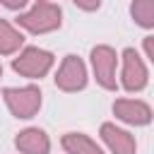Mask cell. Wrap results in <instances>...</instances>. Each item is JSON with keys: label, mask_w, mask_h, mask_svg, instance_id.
<instances>
[{"label": "cell", "mask_w": 154, "mask_h": 154, "mask_svg": "<svg viewBox=\"0 0 154 154\" xmlns=\"http://www.w3.org/2000/svg\"><path fill=\"white\" fill-rule=\"evenodd\" d=\"M19 154H51V137L41 128H24L14 137Z\"/></svg>", "instance_id": "cell-9"}, {"label": "cell", "mask_w": 154, "mask_h": 154, "mask_svg": "<svg viewBox=\"0 0 154 154\" xmlns=\"http://www.w3.org/2000/svg\"><path fill=\"white\" fill-rule=\"evenodd\" d=\"M60 144H63V149L67 152V154H106L89 135H84V132H65L63 135V140H60Z\"/></svg>", "instance_id": "cell-10"}, {"label": "cell", "mask_w": 154, "mask_h": 154, "mask_svg": "<svg viewBox=\"0 0 154 154\" xmlns=\"http://www.w3.org/2000/svg\"><path fill=\"white\" fill-rule=\"evenodd\" d=\"M89 82V72H87V65L79 55H65L63 63L58 65V72H55V87L60 91H82Z\"/></svg>", "instance_id": "cell-6"}, {"label": "cell", "mask_w": 154, "mask_h": 154, "mask_svg": "<svg viewBox=\"0 0 154 154\" xmlns=\"http://www.w3.org/2000/svg\"><path fill=\"white\" fill-rule=\"evenodd\" d=\"M118 60L120 55L116 53V48L106 46V43H99L91 48L89 53V63H91V72H94V79L101 89L106 91H116L118 89V79H116V70H118Z\"/></svg>", "instance_id": "cell-4"}, {"label": "cell", "mask_w": 154, "mask_h": 154, "mask_svg": "<svg viewBox=\"0 0 154 154\" xmlns=\"http://www.w3.org/2000/svg\"><path fill=\"white\" fill-rule=\"evenodd\" d=\"M130 17L142 29H154V0H132Z\"/></svg>", "instance_id": "cell-12"}, {"label": "cell", "mask_w": 154, "mask_h": 154, "mask_svg": "<svg viewBox=\"0 0 154 154\" xmlns=\"http://www.w3.org/2000/svg\"><path fill=\"white\" fill-rule=\"evenodd\" d=\"M142 51H144V55L149 58V63L154 65V34H149V36L142 38Z\"/></svg>", "instance_id": "cell-13"}, {"label": "cell", "mask_w": 154, "mask_h": 154, "mask_svg": "<svg viewBox=\"0 0 154 154\" xmlns=\"http://www.w3.org/2000/svg\"><path fill=\"white\" fill-rule=\"evenodd\" d=\"M0 77H2V65H0Z\"/></svg>", "instance_id": "cell-16"}, {"label": "cell", "mask_w": 154, "mask_h": 154, "mask_svg": "<svg viewBox=\"0 0 154 154\" xmlns=\"http://www.w3.org/2000/svg\"><path fill=\"white\" fill-rule=\"evenodd\" d=\"M46 2H55V0H46Z\"/></svg>", "instance_id": "cell-17"}, {"label": "cell", "mask_w": 154, "mask_h": 154, "mask_svg": "<svg viewBox=\"0 0 154 154\" xmlns=\"http://www.w3.org/2000/svg\"><path fill=\"white\" fill-rule=\"evenodd\" d=\"M79 10H84V12H94V10H99L101 7V0H72Z\"/></svg>", "instance_id": "cell-14"}, {"label": "cell", "mask_w": 154, "mask_h": 154, "mask_svg": "<svg viewBox=\"0 0 154 154\" xmlns=\"http://www.w3.org/2000/svg\"><path fill=\"white\" fill-rule=\"evenodd\" d=\"M17 24L24 31H29V34H51V31L60 29V24H63V10H60L58 2L38 0L26 12H19Z\"/></svg>", "instance_id": "cell-1"}, {"label": "cell", "mask_w": 154, "mask_h": 154, "mask_svg": "<svg viewBox=\"0 0 154 154\" xmlns=\"http://www.w3.org/2000/svg\"><path fill=\"white\" fill-rule=\"evenodd\" d=\"M2 101L10 108V113L19 120H29L38 113L41 108V89L36 84H24V87H5L2 89Z\"/></svg>", "instance_id": "cell-3"}, {"label": "cell", "mask_w": 154, "mask_h": 154, "mask_svg": "<svg viewBox=\"0 0 154 154\" xmlns=\"http://www.w3.org/2000/svg\"><path fill=\"white\" fill-rule=\"evenodd\" d=\"M0 2H2L7 10H17V12H19V10H24V7H26V2H29V0H0Z\"/></svg>", "instance_id": "cell-15"}, {"label": "cell", "mask_w": 154, "mask_h": 154, "mask_svg": "<svg viewBox=\"0 0 154 154\" xmlns=\"http://www.w3.org/2000/svg\"><path fill=\"white\" fill-rule=\"evenodd\" d=\"M113 116L125 123V125H135V128H142V125H149L154 113L149 108V103L140 101V99H116L113 101Z\"/></svg>", "instance_id": "cell-7"}, {"label": "cell", "mask_w": 154, "mask_h": 154, "mask_svg": "<svg viewBox=\"0 0 154 154\" xmlns=\"http://www.w3.org/2000/svg\"><path fill=\"white\" fill-rule=\"evenodd\" d=\"M120 63H123V67H120V84H123V89L130 91V94L142 91L147 87V82H149V72H147V65L140 58V53L135 48H125L120 53Z\"/></svg>", "instance_id": "cell-5"}, {"label": "cell", "mask_w": 154, "mask_h": 154, "mask_svg": "<svg viewBox=\"0 0 154 154\" xmlns=\"http://www.w3.org/2000/svg\"><path fill=\"white\" fill-rule=\"evenodd\" d=\"M55 55L38 46H24L17 58H12V70L26 79H41L51 72Z\"/></svg>", "instance_id": "cell-2"}, {"label": "cell", "mask_w": 154, "mask_h": 154, "mask_svg": "<svg viewBox=\"0 0 154 154\" xmlns=\"http://www.w3.org/2000/svg\"><path fill=\"white\" fill-rule=\"evenodd\" d=\"M99 135H101V140H103V144L108 147L111 154H137L135 135H130L128 130L118 128L116 123H101Z\"/></svg>", "instance_id": "cell-8"}, {"label": "cell", "mask_w": 154, "mask_h": 154, "mask_svg": "<svg viewBox=\"0 0 154 154\" xmlns=\"http://www.w3.org/2000/svg\"><path fill=\"white\" fill-rule=\"evenodd\" d=\"M19 48H24V34L7 19H0V55H14Z\"/></svg>", "instance_id": "cell-11"}]
</instances>
